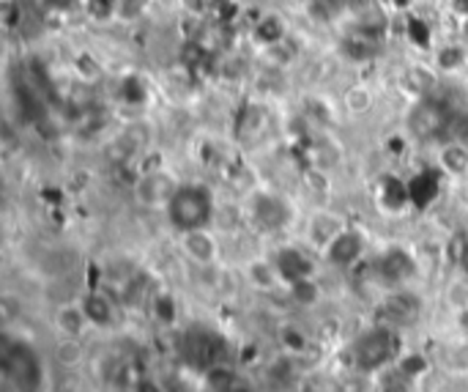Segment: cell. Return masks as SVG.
I'll use <instances>...</instances> for the list:
<instances>
[{
  "instance_id": "cell-10",
  "label": "cell",
  "mask_w": 468,
  "mask_h": 392,
  "mask_svg": "<svg viewBox=\"0 0 468 392\" xmlns=\"http://www.w3.org/2000/svg\"><path fill=\"white\" fill-rule=\"evenodd\" d=\"M419 80H422V83H433V80H435V75H433L430 69H424V66H408V69H405V75L400 77V85H403L411 96L424 99L430 91H427L424 85H419Z\"/></svg>"
},
{
  "instance_id": "cell-3",
  "label": "cell",
  "mask_w": 468,
  "mask_h": 392,
  "mask_svg": "<svg viewBox=\"0 0 468 392\" xmlns=\"http://www.w3.org/2000/svg\"><path fill=\"white\" fill-rule=\"evenodd\" d=\"M178 245H181V253L197 266H211L219 258V245L208 228H194V231L181 234Z\"/></svg>"
},
{
  "instance_id": "cell-8",
  "label": "cell",
  "mask_w": 468,
  "mask_h": 392,
  "mask_svg": "<svg viewBox=\"0 0 468 392\" xmlns=\"http://www.w3.org/2000/svg\"><path fill=\"white\" fill-rule=\"evenodd\" d=\"M83 310L91 321V327H110L113 324V305L102 294H85L83 297Z\"/></svg>"
},
{
  "instance_id": "cell-5",
  "label": "cell",
  "mask_w": 468,
  "mask_h": 392,
  "mask_svg": "<svg viewBox=\"0 0 468 392\" xmlns=\"http://www.w3.org/2000/svg\"><path fill=\"white\" fill-rule=\"evenodd\" d=\"M438 170L452 178L468 176V143L460 140H446L438 148Z\"/></svg>"
},
{
  "instance_id": "cell-7",
  "label": "cell",
  "mask_w": 468,
  "mask_h": 392,
  "mask_svg": "<svg viewBox=\"0 0 468 392\" xmlns=\"http://www.w3.org/2000/svg\"><path fill=\"white\" fill-rule=\"evenodd\" d=\"M343 107H345L348 116L362 118L375 107V91L370 85H364V83H353V85H348L343 91Z\"/></svg>"
},
{
  "instance_id": "cell-2",
  "label": "cell",
  "mask_w": 468,
  "mask_h": 392,
  "mask_svg": "<svg viewBox=\"0 0 468 392\" xmlns=\"http://www.w3.org/2000/svg\"><path fill=\"white\" fill-rule=\"evenodd\" d=\"M178 189V181L164 173V170H154V173H145L137 178L134 184V198L140 206H148V209H167L170 198Z\"/></svg>"
},
{
  "instance_id": "cell-9",
  "label": "cell",
  "mask_w": 468,
  "mask_h": 392,
  "mask_svg": "<svg viewBox=\"0 0 468 392\" xmlns=\"http://www.w3.org/2000/svg\"><path fill=\"white\" fill-rule=\"evenodd\" d=\"M468 64V55L460 45H441L435 50V72L441 75H454Z\"/></svg>"
},
{
  "instance_id": "cell-11",
  "label": "cell",
  "mask_w": 468,
  "mask_h": 392,
  "mask_svg": "<svg viewBox=\"0 0 468 392\" xmlns=\"http://www.w3.org/2000/svg\"><path fill=\"white\" fill-rule=\"evenodd\" d=\"M140 12H145V0H118V17L124 20H137Z\"/></svg>"
},
{
  "instance_id": "cell-4",
  "label": "cell",
  "mask_w": 468,
  "mask_h": 392,
  "mask_svg": "<svg viewBox=\"0 0 468 392\" xmlns=\"http://www.w3.org/2000/svg\"><path fill=\"white\" fill-rule=\"evenodd\" d=\"M345 220L334 212H315L307 223V242L318 250H326L343 231H345Z\"/></svg>"
},
{
  "instance_id": "cell-6",
  "label": "cell",
  "mask_w": 468,
  "mask_h": 392,
  "mask_svg": "<svg viewBox=\"0 0 468 392\" xmlns=\"http://www.w3.org/2000/svg\"><path fill=\"white\" fill-rule=\"evenodd\" d=\"M55 327L61 329V335H64V337L77 340L85 329H91V321H88V316H85L83 305L77 302V305H64V307L58 310V316H55Z\"/></svg>"
},
{
  "instance_id": "cell-1",
  "label": "cell",
  "mask_w": 468,
  "mask_h": 392,
  "mask_svg": "<svg viewBox=\"0 0 468 392\" xmlns=\"http://www.w3.org/2000/svg\"><path fill=\"white\" fill-rule=\"evenodd\" d=\"M164 212L170 217V226L178 234H186L194 228H208V220L214 215V198H211L208 186H203V184H178Z\"/></svg>"
}]
</instances>
